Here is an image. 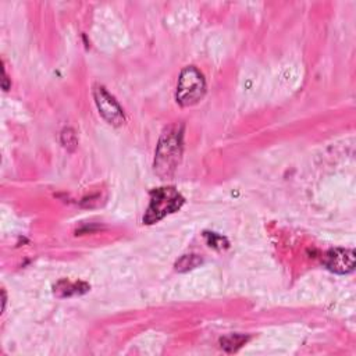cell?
<instances>
[{
  "label": "cell",
  "mask_w": 356,
  "mask_h": 356,
  "mask_svg": "<svg viewBox=\"0 0 356 356\" xmlns=\"http://www.w3.org/2000/svg\"><path fill=\"white\" fill-rule=\"evenodd\" d=\"M207 236H210L211 239L209 241V245L213 248H225L227 246V241L222 236H218L216 234H207Z\"/></svg>",
  "instance_id": "obj_9"
},
{
  "label": "cell",
  "mask_w": 356,
  "mask_h": 356,
  "mask_svg": "<svg viewBox=\"0 0 356 356\" xmlns=\"http://www.w3.org/2000/svg\"><path fill=\"white\" fill-rule=\"evenodd\" d=\"M184 203V197L181 193L172 186L157 188L150 192V203L143 217L145 224H153L177 211Z\"/></svg>",
  "instance_id": "obj_2"
},
{
  "label": "cell",
  "mask_w": 356,
  "mask_h": 356,
  "mask_svg": "<svg viewBox=\"0 0 356 356\" xmlns=\"http://www.w3.org/2000/svg\"><path fill=\"white\" fill-rule=\"evenodd\" d=\"M182 153V125L168 127L157 145L154 171L161 178H168L175 171Z\"/></svg>",
  "instance_id": "obj_1"
},
{
  "label": "cell",
  "mask_w": 356,
  "mask_h": 356,
  "mask_svg": "<svg viewBox=\"0 0 356 356\" xmlns=\"http://www.w3.org/2000/svg\"><path fill=\"white\" fill-rule=\"evenodd\" d=\"M206 90L203 75L195 67L182 70L177 85V100L182 106H192L197 103Z\"/></svg>",
  "instance_id": "obj_3"
},
{
  "label": "cell",
  "mask_w": 356,
  "mask_h": 356,
  "mask_svg": "<svg viewBox=\"0 0 356 356\" xmlns=\"http://www.w3.org/2000/svg\"><path fill=\"white\" fill-rule=\"evenodd\" d=\"M89 286L85 282H70L67 280H61L54 286V293L60 298L72 296V295H81L86 292Z\"/></svg>",
  "instance_id": "obj_6"
},
{
  "label": "cell",
  "mask_w": 356,
  "mask_h": 356,
  "mask_svg": "<svg viewBox=\"0 0 356 356\" xmlns=\"http://www.w3.org/2000/svg\"><path fill=\"white\" fill-rule=\"evenodd\" d=\"M95 102L103 118L113 125H120L124 121V114L118 103L106 92L104 88L97 86L95 89Z\"/></svg>",
  "instance_id": "obj_4"
},
{
  "label": "cell",
  "mask_w": 356,
  "mask_h": 356,
  "mask_svg": "<svg viewBox=\"0 0 356 356\" xmlns=\"http://www.w3.org/2000/svg\"><path fill=\"white\" fill-rule=\"evenodd\" d=\"M324 264L338 274H348L355 268V252L352 249H332L327 252Z\"/></svg>",
  "instance_id": "obj_5"
},
{
  "label": "cell",
  "mask_w": 356,
  "mask_h": 356,
  "mask_svg": "<svg viewBox=\"0 0 356 356\" xmlns=\"http://www.w3.org/2000/svg\"><path fill=\"white\" fill-rule=\"evenodd\" d=\"M243 342H246V338L243 337V335H238V334H235V335H229V337H225V338H222L221 339V346L222 348H228V346H231L228 350L231 352V350H236Z\"/></svg>",
  "instance_id": "obj_7"
},
{
  "label": "cell",
  "mask_w": 356,
  "mask_h": 356,
  "mask_svg": "<svg viewBox=\"0 0 356 356\" xmlns=\"http://www.w3.org/2000/svg\"><path fill=\"white\" fill-rule=\"evenodd\" d=\"M195 257V254H186V256H184L179 261H177V270H179V271H184V270H188V268H192V267H195L197 263H200V259H195L193 261H191L192 259Z\"/></svg>",
  "instance_id": "obj_8"
}]
</instances>
